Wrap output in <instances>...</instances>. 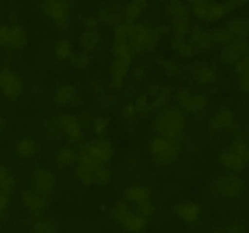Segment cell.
I'll return each instance as SVG.
<instances>
[{"instance_id": "cell-1", "label": "cell", "mask_w": 249, "mask_h": 233, "mask_svg": "<svg viewBox=\"0 0 249 233\" xmlns=\"http://www.w3.org/2000/svg\"><path fill=\"white\" fill-rule=\"evenodd\" d=\"M113 35L125 39L135 52L152 53L160 44V35L155 29L139 22H121L114 28Z\"/></svg>"}, {"instance_id": "cell-2", "label": "cell", "mask_w": 249, "mask_h": 233, "mask_svg": "<svg viewBox=\"0 0 249 233\" xmlns=\"http://www.w3.org/2000/svg\"><path fill=\"white\" fill-rule=\"evenodd\" d=\"M186 114L179 107L168 106L157 112L153 118L152 129L157 135L180 141L186 129Z\"/></svg>"}, {"instance_id": "cell-3", "label": "cell", "mask_w": 249, "mask_h": 233, "mask_svg": "<svg viewBox=\"0 0 249 233\" xmlns=\"http://www.w3.org/2000/svg\"><path fill=\"white\" fill-rule=\"evenodd\" d=\"M218 162L224 170L242 172L249 165V142L243 135H237L226 150L218 155Z\"/></svg>"}, {"instance_id": "cell-4", "label": "cell", "mask_w": 249, "mask_h": 233, "mask_svg": "<svg viewBox=\"0 0 249 233\" xmlns=\"http://www.w3.org/2000/svg\"><path fill=\"white\" fill-rule=\"evenodd\" d=\"M180 154H181L180 141L156 135L148 142V157L151 162L158 166H168L174 164L179 159Z\"/></svg>"}, {"instance_id": "cell-5", "label": "cell", "mask_w": 249, "mask_h": 233, "mask_svg": "<svg viewBox=\"0 0 249 233\" xmlns=\"http://www.w3.org/2000/svg\"><path fill=\"white\" fill-rule=\"evenodd\" d=\"M111 215L126 233H141L148 225V218L134 211L128 201L118 200L111 209Z\"/></svg>"}, {"instance_id": "cell-6", "label": "cell", "mask_w": 249, "mask_h": 233, "mask_svg": "<svg viewBox=\"0 0 249 233\" xmlns=\"http://www.w3.org/2000/svg\"><path fill=\"white\" fill-rule=\"evenodd\" d=\"M165 15L169 18L174 35L187 36L192 27L191 7L185 0H169L165 5Z\"/></svg>"}, {"instance_id": "cell-7", "label": "cell", "mask_w": 249, "mask_h": 233, "mask_svg": "<svg viewBox=\"0 0 249 233\" xmlns=\"http://www.w3.org/2000/svg\"><path fill=\"white\" fill-rule=\"evenodd\" d=\"M245 191V181L236 172L226 171L218 175L208 186L209 197L237 198Z\"/></svg>"}, {"instance_id": "cell-8", "label": "cell", "mask_w": 249, "mask_h": 233, "mask_svg": "<svg viewBox=\"0 0 249 233\" xmlns=\"http://www.w3.org/2000/svg\"><path fill=\"white\" fill-rule=\"evenodd\" d=\"M191 15L201 23L215 26L228 15L224 2L218 0H195L191 5Z\"/></svg>"}, {"instance_id": "cell-9", "label": "cell", "mask_w": 249, "mask_h": 233, "mask_svg": "<svg viewBox=\"0 0 249 233\" xmlns=\"http://www.w3.org/2000/svg\"><path fill=\"white\" fill-rule=\"evenodd\" d=\"M79 153L87 155L91 160L100 165H107L114 155V150L112 143L102 136L91 138L87 141L80 148Z\"/></svg>"}, {"instance_id": "cell-10", "label": "cell", "mask_w": 249, "mask_h": 233, "mask_svg": "<svg viewBox=\"0 0 249 233\" xmlns=\"http://www.w3.org/2000/svg\"><path fill=\"white\" fill-rule=\"evenodd\" d=\"M178 107L185 114H198L206 111L211 104V100L207 95L192 92L187 89H181L175 95Z\"/></svg>"}, {"instance_id": "cell-11", "label": "cell", "mask_w": 249, "mask_h": 233, "mask_svg": "<svg viewBox=\"0 0 249 233\" xmlns=\"http://www.w3.org/2000/svg\"><path fill=\"white\" fill-rule=\"evenodd\" d=\"M28 44V33L19 24H1L0 26V48L7 50H22Z\"/></svg>"}, {"instance_id": "cell-12", "label": "cell", "mask_w": 249, "mask_h": 233, "mask_svg": "<svg viewBox=\"0 0 249 233\" xmlns=\"http://www.w3.org/2000/svg\"><path fill=\"white\" fill-rule=\"evenodd\" d=\"M40 9L44 16L55 26L63 28L70 21V1L68 0H41Z\"/></svg>"}, {"instance_id": "cell-13", "label": "cell", "mask_w": 249, "mask_h": 233, "mask_svg": "<svg viewBox=\"0 0 249 233\" xmlns=\"http://www.w3.org/2000/svg\"><path fill=\"white\" fill-rule=\"evenodd\" d=\"M135 56L117 55L113 56L109 65V85L112 89H122L130 74L131 63Z\"/></svg>"}, {"instance_id": "cell-14", "label": "cell", "mask_w": 249, "mask_h": 233, "mask_svg": "<svg viewBox=\"0 0 249 233\" xmlns=\"http://www.w3.org/2000/svg\"><path fill=\"white\" fill-rule=\"evenodd\" d=\"M0 92L6 99H17L23 92V80L17 72L9 67L0 69Z\"/></svg>"}, {"instance_id": "cell-15", "label": "cell", "mask_w": 249, "mask_h": 233, "mask_svg": "<svg viewBox=\"0 0 249 233\" xmlns=\"http://www.w3.org/2000/svg\"><path fill=\"white\" fill-rule=\"evenodd\" d=\"M58 128L71 145H77L84 141V130L80 119L75 114L63 113L58 118Z\"/></svg>"}, {"instance_id": "cell-16", "label": "cell", "mask_w": 249, "mask_h": 233, "mask_svg": "<svg viewBox=\"0 0 249 233\" xmlns=\"http://www.w3.org/2000/svg\"><path fill=\"white\" fill-rule=\"evenodd\" d=\"M249 55V39L235 38L231 43L223 46L219 58L226 66H235L245 56Z\"/></svg>"}, {"instance_id": "cell-17", "label": "cell", "mask_w": 249, "mask_h": 233, "mask_svg": "<svg viewBox=\"0 0 249 233\" xmlns=\"http://www.w3.org/2000/svg\"><path fill=\"white\" fill-rule=\"evenodd\" d=\"M57 180L51 170L38 166L32 172V188L43 196L49 197L56 188Z\"/></svg>"}, {"instance_id": "cell-18", "label": "cell", "mask_w": 249, "mask_h": 233, "mask_svg": "<svg viewBox=\"0 0 249 233\" xmlns=\"http://www.w3.org/2000/svg\"><path fill=\"white\" fill-rule=\"evenodd\" d=\"M235 113L229 106H220L214 111L208 121V129L212 133H219L233 125Z\"/></svg>"}, {"instance_id": "cell-19", "label": "cell", "mask_w": 249, "mask_h": 233, "mask_svg": "<svg viewBox=\"0 0 249 233\" xmlns=\"http://www.w3.org/2000/svg\"><path fill=\"white\" fill-rule=\"evenodd\" d=\"M174 214L180 221L186 225H195L198 222L202 215V206L196 201H179L174 206Z\"/></svg>"}, {"instance_id": "cell-20", "label": "cell", "mask_w": 249, "mask_h": 233, "mask_svg": "<svg viewBox=\"0 0 249 233\" xmlns=\"http://www.w3.org/2000/svg\"><path fill=\"white\" fill-rule=\"evenodd\" d=\"M21 204L28 211L33 214H40L41 211L48 208V197L43 196L39 192L34 191L33 188L23 189L21 192Z\"/></svg>"}, {"instance_id": "cell-21", "label": "cell", "mask_w": 249, "mask_h": 233, "mask_svg": "<svg viewBox=\"0 0 249 233\" xmlns=\"http://www.w3.org/2000/svg\"><path fill=\"white\" fill-rule=\"evenodd\" d=\"M123 198L129 204H135L136 208H138L143 204L151 203L153 199V193L147 186L130 184L123 191Z\"/></svg>"}, {"instance_id": "cell-22", "label": "cell", "mask_w": 249, "mask_h": 233, "mask_svg": "<svg viewBox=\"0 0 249 233\" xmlns=\"http://www.w3.org/2000/svg\"><path fill=\"white\" fill-rule=\"evenodd\" d=\"M187 36H189L190 41L195 45V48L197 49V51L209 52L215 48V45L212 43L211 38H209L208 31L202 28L201 26H192Z\"/></svg>"}, {"instance_id": "cell-23", "label": "cell", "mask_w": 249, "mask_h": 233, "mask_svg": "<svg viewBox=\"0 0 249 233\" xmlns=\"http://www.w3.org/2000/svg\"><path fill=\"white\" fill-rule=\"evenodd\" d=\"M77 89L72 84H62L56 89L53 94V102L58 107H72L77 103Z\"/></svg>"}, {"instance_id": "cell-24", "label": "cell", "mask_w": 249, "mask_h": 233, "mask_svg": "<svg viewBox=\"0 0 249 233\" xmlns=\"http://www.w3.org/2000/svg\"><path fill=\"white\" fill-rule=\"evenodd\" d=\"M102 43V34L99 29H92V31H83L78 38V44L82 51L92 53L99 50L100 45Z\"/></svg>"}, {"instance_id": "cell-25", "label": "cell", "mask_w": 249, "mask_h": 233, "mask_svg": "<svg viewBox=\"0 0 249 233\" xmlns=\"http://www.w3.org/2000/svg\"><path fill=\"white\" fill-rule=\"evenodd\" d=\"M78 152L70 145H65L56 152L53 157V163H55L57 169H68L77 164Z\"/></svg>"}, {"instance_id": "cell-26", "label": "cell", "mask_w": 249, "mask_h": 233, "mask_svg": "<svg viewBox=\"0 0 249 233\" xmlns=\"http://www.w3.org/2000/svg\"><path fill=\"white\" fill-rule=\"evenodd\" d=\"M170 46L174 50V52L181 58H192L198 52L187 36L174 35L170 41Z\"/></svg>"}, {"instance_id": "cell-27", "label": "cell", "mask_w": 249, "mask_h": 233, "mask_svg": "<svg viewBox=\"0 0 249 233\" xmlns=\"http://www.w3.org/2000/svg\"><path fill=\"white\" fill-rule=\"evenodd\" d=\"M194 79L201 86H208L216 82L218 73L213 66L207 65V63H199L194 69Z\"/></svg>"}, {"instance_id": "cell-28", "label": "cell", "mask_w": 249, "mask_h": 233, "mask_svg": "<svg viewBox=\"0 0 249 233\" xmlns=\"http://www.w3.org/2000/svg\"><path fill=\"white\" fill-rule=\"evenodd\" d=\"M150 0H129L123 10V18L125 22H138L142 16Z\"/></svg>"}, {"instance_id": "cell-29", "label": "cell", "mask_w": 249, "mask_h": 233, "mask_svg": "<svg viewBox=\"0 0 249 233\" xmlns=\"http://www.w3.org/2000/svg\"><path fill=\"white\" fill-rule=\"evenodd\" d=\"M233 38L249 39V16H237L231 18L226 24Z\"/></svg>"}, {"instance_id": "cell-30", "label": "cell", "mask_w": 249, "mask_h": 233, "mask_svg": "<svg viewBox=\"0 0 249 233\" xmlns=\"http://www.w3.org/2000/svg\"><path fill=\"white\" fill-rule=\"evenodd\" d=\"M15 153L22 159H31L38 152V145L34 140L28 137L21 138L15 143Z\"/></svg>"}, {"instance_id": "cell-31", "label": "cell", "mask_w": 249, "mask_h": 233, "mask_svg": "<svg viewBox=\"0 0 249 233\" xmlns=\"http://www.w3.org/2000/svg\"><path fill=\"white\" fill-rule=\"evenodd\" d=\"M172 96L173 89L169 85H163V86H160L157 94L152 97V101H151V111H153V109L160 111V109H163L169 106L170 101H172Z\"/></svg>"}, {"instance_id": "cell-32", "label": "cell", "mask_w": 249, "mask_h": 233, "mask_svg": "<svg viewBox=\"0 0 249 233\" xmlns=\"http://www.w3.org/2000/svg\"><path fill=\"white\" fill-rule=\"evenodd\" d=\"M57 223L49 217L36 216L31 223V233H56Z\"/></svg>"}, {"instance_id": "cell-33", "label": "cell", "mask_w": 249, "mask_h": 233, "mask_svg": "<svg viewBox=\"0 0 249 233\" xmlns=\"http://www.w3.org/2000/svg\"><path fill=\"white\" fill-rule=\"evenodd\" d=\"M209 34V38H211L212 43L214 45H220V46H225L226 44L231 43L233 40V35L230 33L228 28L225 27H221V26H216L213 27L208 31Z\"/></svg>"}, {"instance_id": "cell-34", "label": "cell", "mask_w": 249, "mask_h": 233, "mask_svg": "<svg viewBox=\"0 0 249 233\" xmlns=\"http://www.w3.org/2000/svg\"><path fill=\"white\" fill-rule=\"evenodd\" d=\"M55 57L60 61H70L74 55V48L70 39H60L53 46Z\"/></svg>"}, {"instance_id": "cell-35", "label": "cell", "mask_w": 249, "mask_h": 233, "mask_svg": "<svg viewBox=\"0 0 249 233\" xmlns=\"http://www.w3.org/2000/svg\"><path fill=\"white\" fill-rule=\"evenodd\" d=\"M16 188V180L5 165H0V192L11 196Z\"/></svg>"}, {"instance_id": "cell-36", "label": "cell", "mask_w": 249, "mask_h": 233, "mask_svg": "<svg viewBox=\"0 0 249 233\" xmlns=\"http://www.w3.org/2000/svg\"><path fill=\"white\" fill-rule=\"evenodd\" d=\"M71 65L74 68L80 70L88 69L92 63V56L91 53L85 52V51H79V52L74 53L73 57L70 60Z\"/></svg>"}, {"instance_id": "cell-37", "label": "cell", "mask_w": 249, "mask_h": 233, "mask_svg": "<svg viewBox=\"0 0 249 233\" xmlns=\"http://www.w3.org/2000/svg\"><path fill=\"white\" fill-rule=\"evenodd\" d=\"M112 180V172L111 170L107 167V165L99 167L95 174V182L94 184L96 186H107Z\"/></svg>"}, {"instance_id": "cell-38", "label": "cell", "mask_w": 249, "mask_h": 233, "mask_svg": "<svg viewBox=\"0 0 249 233\" xmlns=\"http://www.w3.org/2000/svg\"><path fill=\"white\" fill-rule=\"evenodd\" d=\"M134 104H135L138 113L147 114L148 112L151 111V101L146 94H142V95H140V96L136 97Z\"/></svg>"}, {"instance_id": "cell-39", "label": "cell", "mask_w": 249, "mask_h": 233, "mask_svg": "<svg viewBox=\"0 0 249 233\" xmlns=\"http://www.w3.org/2000/svg\"><path fill=\"white\" fill-rule=\"evenodd\" d=\"M100 18L94 15H87L82 19V27L84 31H92V29H99Z\"/></svg>"}, {"instance_id": "cell-40", "label": "cell", "mask_w": 249, "mask_h": 233, "mask_svg": "<svg viewBox=\"0 0 249 233\" xmlns=\"http://www.w3.org/2000/svg\"><path fill=\"white\" fill-rule=\"evenodd\" d=\"M214 233H247V230L245 226L240 225V223H230L228 226L215 228Z\"/></svg>"}, {"instance_id": "cell-41", "label": "cell", "mask_w": 249, "mask_h": 233, "mask_svg": "<svg viewBox=\"0 0 249 233\" xmlns=\"http://www.w3.org/2000/svg\"><path fill=\"white\" fill-rule=\"evenodd\" d=\"M107 128H108V120L102 116H97V118L94 119L92 121V131L96 133L97 136H102L107 131Z\"/></svg>"}, {"instance_id": "cell-42", "label": "cell", "mask_w": 249, "mask_h": 233, "mask_svg": "<svg viewBox=\"0 0 249 233\" xmlns=\"http://www.w3.org/2000/svg\"><path fill=\"white\" fill-rule=\"evenodd\" d=\"M122 118L124 121H133L135 119V116H138V111H136V107L134 103H126L125 106L122 108Z\"/></svg>"}, {"instance_id": "cell-43", "label": "cell", "mask_w": 249, "mask_h": 233, "mask_svg": "<svg viewBox=\"0 0 249 233\" xmlns=\"http://www.w3.org/2000/svg\"><path fill=\"white\" fill-rule=\"evenodd\" d=\"M233 67H235V73L237 75H243L249 73V55L241 58Z\"/></svg>"}, {"instance_id": "cell-44", "label": "cell", "mask_w": 249, "mask_h": 233, "mask_svg": "<svg viewBox=\"0 0 249 233\" xmlns=\"http://www.w3.org/2000/svg\"><path fill=\"white\" fill-rule=\"evenodd\" d=\"M224 5H225L226 12L231 14V12H235L236 10L241 9L245 5V2L242 0H226V1H224Z\"/></svg>"}, {"instance_id": "cell-45", "label": "cell", "mask_w": 249, "mask_h": 233, "mask_svg": "<svg viewBox=\"0 0 249 233\" xmlns=\"http://www.w3.org/2000/svg\"><path fill=\"white\" fill-rule=\"evenodd\" d=\"M237 85L241 92H243V94H249V75H238Z\"/></svg>"}, {"instance_id": "cell-46", "label": "cell", "mask_w": 249, "mask_h": 233, "mask_svg": "<svg viewBox=\"0 0 249 233\" xmlns=\"http://www.w3.org/2000/svg\"><path fill=\"white\" fill-rule=\"evenodd\" d=\"M10 205V197L0 192V216H4Z\"/></svg>"}, {"instance_id": "cell-47", "label": "cell", "mask_w": 249, "mask_h": 233, "mask_svg": "<svg viewBox=\"0 0 249 233\" xmlns=\"http://www.w3.org/2000/svg\"><path fill=\"white\" fill-rule=\"evenodd\" d=\"M130 73L131 75H133L134 79L138 80V82H140V80H142L143 78L146 77L145 68L141 67V66H136V67H134L133 69H130Z\"/></svg>"}, {"instance_id": "cell-48", "label": "cell", "mask_w": 249, "mask_h": 233, "mask_svg": "<svg viewBox=\"0 0 249 233\" xmlns=\"http://www.w3.org/2000/svg\"><path fill=\"white\" fill-rule=\"evenodd\" d=\"M155 32L158 34V35H168L169 33H172V28H170L169 24L165 23H160L155 27Z\"/></svg>"}, {"instance_id": "cell-49", "label": "cell", "mask_w": 249, "mask_h": 233, "mask_svg": "<svg viewBox=\"0 0 249 233\" xmlns=\"http://www.w3.org/2000/svg\"><path fill=\"white\" fill-rule=\"evenodd\" d=\"M2 129H4V119H2V116H0V136H1Z\"/></svg>"}, {"instance_id": "cell-50", "label": "cell", "mask_w": 249, "mask_h": 233, "mask_svg": "<svg viewBox=\"0 0 249 233\" xmlns=\"http://www.w3.org/2000/svg\"><path fill=\"white\" fill-rule=\"evenodd\" d=\"M185 1H186V2H187V4H189V5H191V4H192V2H194V1H195V0H185Z\"/></svg>"}, {"instance_id": "cell-51", "label": "cell", "mask_w": 249, "mask_h": 233, "mask_svg": "<svg viewBox=\"0 0 249 233\" xmlns=\"http://www.w3.org/2000/svg\"><path fill=\"white\" fill-rule=\"evenodd\" d=\"M243 2H245V4H247V2H249V0H242Z\"/></svg>"}, {"instance_id": "cell-52", "label": "cell", "mask_w": 249, "mask_h": 233, "mask_svg": "<svg viewBox=\"0 0 249 233\" xmlns=\"http://www.w3.org/2000/svg\"><path fill=\"white\" fill-rule=\"evenodd\" d=\"M248 114H249V106H248Z\"/></svg>"}, {"instance_id": "cell-53", "label": "cell", "mask_w": 249, "mask_h": 233, "mask_svg": "<svg viewBox=\"0 0 249 233\" xmlns=\"http://www.w3.org/2000/svg\"><path fill=\"white\" fill-rule=\"evenodd\" d=\"M68 1H70V0H68Z\"/></svg>"}]
</instances>
